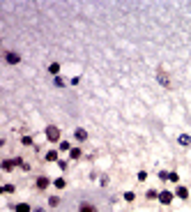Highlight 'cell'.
Segmentation results:
<instances>
[{
	"label": "cell",
	"mask_w": 191,
	"mask_h": 212,
	"mask_svg": "<svg viewBox=\"0 0 191 212\" xmlns=\"http://www.w3.org/2000/svg\"><path fill=\"white\" fill-rule=\"evenodd\" d=\"M46 141H51V143H60V129H58L55 125L46 127Z\"/></svg>",
	"instance_id": "1"
},
{
	"label": "cell",
	"mask_w": 191,
	"mask_h": 212,
	"mask_svg": "<svg viewBox=\"0 0 191 212\" xmlns=\"http://www.w3.org/2000/svg\"><path fill=\"white\" fill-rule=\"evenodd\" d=\"M173 198H175V194H170V191H159V203L170 205V203H173Z\"/></svg>",
	"instance_id": "2"
},
{
	"label": "cell",
	"mask_w": 191,
	"mask_h": 212,
	"mask_svg": "<svg viewBox=\"0 0 191 212\" xmlns=\"http://www.w3.org/2000/svg\"><path fill=\"white\" fill-rule=\"evenodd\" d=\"M5 60H7V65H19L21 55H19V53H14V51H7V53H5Z\"/></svg>",
	"instance_id": "3"
},
{
	"label": "cell",
	"mask_w": 191,
	"mask_h": 212,
	"mask_svg": "<svg viewBox=\"0 0 191 212\" xmlns=\"http://www.w3.org/2000/svg\"><path fill=\"white\" fill-rule=\"evenodd\" d=\"M157 76H159V83L164 85V88H168V85H170V76H168V74H164V69H159Z\"/></svg>",
	"instance_id": "4"
},
{
	"label": "cell",
	"mask_w": 191,
	"mask_h": 212,
	"mask_svg": "<svg viewBox=\"0 0 191 212\" xmlns=\"http://www.w3.org/2000/svg\"><path fill=\"white\" fill-rule=\"evenodd\" d=\"M74 138L83 143V141H88V132H85V129H76V132H74Z\"/></svg>",
	"instance_id": "5"
},
{
	"label": "cell",
	"mask_w": 191,
	"mask_h": 212,
	"mask_svg": "<svg viewBox=\"0 0 191 212\" xmlns=\"http://www.w3.org/2000/svg\"><path fill=\"white\" fill-rule=\"evenodd\" d=\"M175 196H177V198H182V201H187V198H189V189H187V187H177Z\"/></svg>",
	"instance_id": "6"
},
{
	"label": "cell",
	"mask_w": 191,
	"mask_h": 212,
	"mask_svg": "<svg viewBox=\"0 0 191 212\" xmlns=\"http://www.w3.org/2000/svg\"><path fill=\"white\" fill-rule=\"evenodd\" d=\"M46 187H49V178H46V175H39L37 178V189H46Z\"/></svg>",
	"instance_id": "7"
},
{
	"label": "cell",
	"mask_w": 191,
	"mask_h": 212,
	"mask_svg": "<svg viewBox=\"0 0 191 212\" xmlns=\"http://www.w3.org/2000/svg\"><path fill=\"white\" fill-rule=\"evenodd\" d=\"M78 212H97V208H95V205H90V203H81Z\"/></svg>",
	"instance_id": "8"
},
{
	"label": "cell",
	"mask_w": 191,
	"mask_h": 212,
	"mask_svg": "<svg viewBox=\"0 0 191 212\" xmlns=\"http://www.w3.org/2000/svg\"><path fill=\"white\" fill-rule=\"evenodd\" d=\"M58 150H51V152H46V161H58Z\"/></svg>",
	"instance_id": "9"
},
{
	"label": "cell",
	"mask_w": 191,
	"mask_h": 212,
	"mask_svg": "<svg viewBox=\"0 0 191 212\" xmlns=\"http://www.w3.org/2000/svg\"><path fill=\"white\" fill-rule=\"evenodd\" d=\"M49 72L53 74V76H58V74H60V65H58V62H51L49 65Z\"/></svg>",
	"instance_id": "10"
},
{
	"label": "cell",
	"mask_w": 191,
	"mask_h": 212,
	"mask_svg": "<svg viewBox=\"0 0 191 212\" xmlns=\"http://www.w3.org/2000/svg\"><path fill=\"white\" fill-rule=\"evenodd\" d=\"M177 143H180V145H189L191 143V136H189V134H182V136L177 138Z\"/></svg>",
	"instance_id": "11"
},
{
	"label": "cell",
	"mask_w": 191,
	"mask_h": 212,
	"mask_svg": "<svg viewBox=\"0 0 191 212\" xmlns=\"http://www.w3.org/2000/svg\"><path fill=\"white\" fill-rule=\"evenodd\" d=\"M16 212H32V208L28 203H19V205H16Z\"/></svg>",
	"instance_id": "12"
},
{
	"label": "cell",
	"mask_w": 191,
	"mask_h": 212,
	"mask_svg": "<svg viewBox=\"0 0 191 212\" xmlns=\"http://www.w3.org/2000/svg\"><path fill=\"white\" fill-rule=\"evenodd\" d=\"M69 157H72V159H78V157H83V152H81L78 148H72V150H69Z\"/></svg>",
	"instance_id": "13"
},
{
	"label": "cell",
	"mask_w": 191,
	"mask_h": 212,
	"mask_svg": "<svg viewBox=\"0 0 191 212\" xmlns=\"http://www.w3.org/2000/svg\"><path fill=\"white\" fill-rule=\"evenodd\" d=\"M145 196L150 198V201H154V198H159V191H157V189H147V194H145Z\"/></svg>",
	"instance_id": "14"
},
{
	"label": "cell",
	"mask_w": 191,
	"mask_h": 212,
	"mask_svg": "<svg viewBox=\"0 0 191 212\" xmlns=\"http://www.w3.org/2000/svg\"><path fill=\"white\" fill-rule=\"evenodd\" d=\"M14 189H16L14 185H2V187H0V191H2V194H12Z\"/></svg>",
	"instance_id": "15"
},
{
	"label": "cell",
	"mask_w": 191,
	"mask_h": 212,
	"mask_svg": "<svg viewBox=\"0 0 191 212\" xmlns=\"http://www.w3.org/2000/svg\"><path fill=\"white\" fill-rule=\"evenodd\" d=\"M49 205H51V208H58V205H60V198H58V196H51L49 198Z\"/></svg>",
	"instance_id": "16"
},
{
	"label": "cell",
	"mask_w": 191,
	"mask_h": 212,
	"mask_svg": "<svg viewBox=\"0 0 191 212\" xmlns=\"http://www.w3.org/2000/svg\"><path fill=\"white\" fill-rule=\"evenodd\" d=\"M60 150H72V143H69V141H60Z\"/></svg>",
	"instance_id": "17"
},
{
	"label": "cell",
	"mask_w": 191,
	"mask_h": 212,
	"mask_svg": "<svg viewBox=\"0 0 191 212\" xmlns=\"http://www.w3.org/2000/svg\"><path fill=\"white\" fill-rule=\"evenodd\" d=\"M65 185H67V182H65V178H55V187H58V189H62Z\"/></svg>",
	"instance_id": "18"
},
{
	"label": "cell",
	"mask_w": 191,
	"mask_h": 212,
	"mask_svg": "<svg viewBox=\"0 0 191 212\" xmlns=\"http://www.w3.org/2000/svg\"><path fill=\"white\" fill-rule=\"evenodd\" d=\"M168 180H170V182H177V180H180V175H177L175 171H170V173H168Z\"/></svg>",
	"instance_id": "19"
},
{
	"label": "cell",
	"mask_w": 191,
	"mask_h": 212,
	"mask_svg": "<svg viewBox=\"0 0 191 212\" xmlns=\"http://www.w3.org/2000/svg\"><path fill=\"white\" fill-rule=\"evenodd\" d=\"M134 198H136L134 191H124V201H134Z\"/></svg>",
	"instance_id": "20"
},
{
	"label": "cell",
	"mask_w": 191,
	"mask_h": 212,
	"mask_svg": "<svg viewBox=\"0 0 191 212\" xmlns=\"http://www.w3.org/2000/svg\"><path fill=\"white\" fill-rule=\"evenodd\" d=\"M53 83H55L58 88H65V85H67V83H65V81H62V79H60V76H55V81H53Z\"/></svg>",
	"instance_id": "21"
},
{
	"label": "cell",
	"mask_w": 191,
	"mask_h": 212,
	"mask_svg": "<svg viewBox=\"0 0 191 212\" xmlns=\"http://www.w3.org/2000/svg\"><path fill=\"white\" fill-rule=\"evenodd\" d=\"M21 143H23V145H32V136H23Z\"/></svg>",
	"instance_id": "22"
},
{
	"label": "cell",
	"mask_w": 191,
	"mask_h": 212,
	"mask_svg": "<svg viewBox=\"0 0 191 212\" xmlns=\"http://www.w3.org/2000/svg\"><path fill=\"white\" fill-rule=\"evenodd\" d=\"M145 178H147V173H145V171H141V173H138V180L145 182Z\"/></svg>",
	"instance_id": "23"
},
{
	"label": "cell",
	"mask_w": 191,
	"mask_h": 212,
	"mask_svg": "<svg viewBox=\"0 0 191 212\" xmlns=\"http://www.w3.org/2000/svg\"><path fill=\"white\" fill-rule=\"evenodd\" d=\"M32 212H46V210H44V208H39V205H37V208H35Z\"/></svg>",
	"instance_id": "24"
}]
</instances>
